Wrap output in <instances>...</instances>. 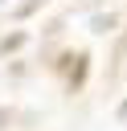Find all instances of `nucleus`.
I'll list each match as a JSON object with an SVG mask.
<instances>
[{
  "label": "nucleus",
  "instance_id": "f257e3e1",
  "mask_svg": "<svg viewBox=\"0 0 127 131\" xmlns=\"http://www.w3.org/2000/svg\"><path fill=\"white\" fill-rule=\"evenodd\" d=\"M119 25V12H94L90 16V33H111Z\"/></svg>",
  "mask_w": 127,
  "mask_h": 131
},
{
  "label": "nucleus",
  "instance_id": "f03ea898",
  "mask_svg": "<svg viewBox=\"0 0 127 131\" xmlns=\"http://www.w3.org/2000/svg\"><path fill=\"white\" fill-rule=\"evenodd\" d=\"M86 66H90V53H78V61H74V74H70V86H74V90L86 82Z\"/></svg>",
  "mask_w": 127,
  "mask_h": 131
},
{
  "label": "nucleus",
  "instance_id": "7ed1b4c3",
  "mask_svg": "<svg viewBox=\"0 0 127 131\" xmlns=\"http://www.w3.org/2000/svg\"><path fill=\"white\" fill-rule=\"evenodd\" d=\"M25 45V33H8L4 41H0V53H12V49H20Z\"/></svg>",
  "mask_w": 127,
  "mask_h": 131
},
{
  "label": "nucleus",
  "instance_id": "20e7f679",
  "mask_svg": "<svg viewBox=\"0 0 127 131\" xmlns=\"http://www.w3.org/2000/svg\"><path fill=\"white\" fill-rule=\"evenodd\" d=\"M41 4H45V0H25V4L16 8V20H25V16H33V12L41 8Z\"/></svg>",
  "mask_w": 127,
  "mask_h": 131
}]
</instances>
